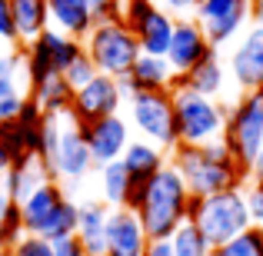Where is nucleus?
<instances>
[{"label": "nucleus", "mask_w": 263, "mask_h": 256, "mask_svg": "<svg viewBox=\"0 0 263 256\" xmlns=\"http://www.w3.org/2000/svg\"><path fill=\"white\" fill-rule=\"evenodd\" d=\"M30 96L37 100V107L44 110L47 116H60V113H70L77 90L67 84L64 73H53V77H47V80H40V84H33V87H30Z\"/></svg>", "instance_id": "b1692460"}, {"label": "nucleus", "mask_w": 263, "mask_h": 256, "mask_svg": "<svg viewBox=\"0 0 263 256\" xmlns=\"http://www.w3.org/2000/svg\"><path fill=\"white\" fill-rule=\"evenodd\" d=\"M220 253L223 256H263V233H260V226L243 230L237 240H230L227 246H220Z\"/></svg>", "instance_id": "c85d7f7f"}, {"label": "nucleus", "mask_w": 263, "mask_h": 256, "mask_svg": "<svg viewBox=\"0 0 263 256\" xmlns=\"http://www.w3.org/2000/svg\"><path fill=\"white\" fill-rule=\"evenodd\" d=\"M243 193H247V206H250L253 223L260 226V223H263V186H260V183H253V180H247Z\"/></svg>", "instance_id": "473e14b6"}, {"label": "nucleus", "mask_w": 263, "mask_h": 256, "mask_svg": "<svg viewBox=\"0 0 263 256\" xmlns=\"http://www.w3.org/2000/svg\"><path fill=\"white\" fill-rule=\"evenodd\" d=\"M127 120L143 140L157 143L160 150H174L180 143L177 136V110H174V90L160 93H134L127 96Z\"/></svg>", "instance_id": "1a4fd4ad"}, {"label": "nucleus", "mask_w": 263, "mask_h": 256, "mask_svg": "<svg viewBox=\"0 0 263 256\" xmlns=\"http://www.w3.org/2000/svg\"><path fill=\"white\" fill-rule=\"evenodd\" d=\"M0 256H13V253H10V250H0Z\"/></svg>", "instance_id": "c03bdc74"}, {"label": "nucleus", "mask_w": 263, "mask_h": 256, "mask_svg": "<svg viewBox=\"0 0 263 256\" xmlns=\"http://www.w3.org/2000/svg\"><path fill=\"white\" fill-rule=\"evenodd\" d=\"M260 233H263V223H260Z\"/></svg>", "instance_id": "49530a36"}, {"label": "nucleus", "mask_w": 263, "mask_h": 256, "mask_svg": "<svg viewBox=\"0 0 263 256\" xmlns=\"http://www.w3.org/2000/svg\"><path fill=\"white\" fill-rule=\"evenodd\" d=\"M120 160H123V167H127L130 180H134V186H143L167 167L170 156H167V150H160L157 143H150V140L140 136V140H130V147L123 150Z\"/></svg>", "instance_id": "6ab92c4d"}, {"label": "nucleus", "mask_w": 263, "mask_h": 256, "mask_svg": "<svg viewBox=\"0 0 263 256\" xmlns=\"http://www.w3.org/2000/svg\"><path fill=\"white\" fill-rule=\"evenodd\" d=\"M250 180H253V183H260V186H263V173H253Z\"/></svg>", "instance_id": "79ce46f5"}, {"label": "nucleus", "mask_w": 263, "mask_h": 256, "mask_svg": "<svg viewBox=\"0 0 263 256\" xmlns=\"http://www.w3.org/2000/svg\"><path fill=\"white\" fill-rule=\"evenodd\" d=\"M253 4V27H263V0H250Z\"/></svg>", "instance_id": "ea45409f"}, {"label": "nucleus", "mask_w": 263, "mask_h": 256, "mask_svg": "<svg viewBox=\"0 0 263 256\" xmlns=\"http://www.w3.org/2000/svg\"><path fill=\"white\" fill-rule=\"evenodd\" d=\"M10 163H13V153H10V150H7V143L0 140V176H4V173L10 170Z\"/></svg>", "instance_id": "58836bf2"}, {"label": "nucleus", "mask_w": 263, "mask_h": 256, "mask_svg": "<svg viewBox=\"0 0 263 256\" xmlns=\"http://www.w3.org/2000/svg\"><path fill=\"white\" fill-rule=\"evenodd\" d=\"M170 246H174V256H210L213 253V243L203 237V230L193 220H186L174 237H170Z\"/></svg>", "instance_id": "cd10ccee"}, {"label": "nucleus", "mask_w": 263, "mask_h": 256, "mask_svg": "<svg viewBox=\"0 0 263 256\" xmlns=\"http://www.w3.org/2000/svg\"><path fill=\"white\" fill-rule=\"evenodd\" d=\"M84 50H87V57L93 60L97 70L107 73V77H117V80L127 77V73L134 70V64L140 60V53H143L137 33L130 30L123 20H100V24L87 33Z\"/></svg>", "instance_id": "423d86ee"}, {"label": "nucleus", "mask_w": 263, "mask_h": 256, "mask_svg": "<svg viewBox=\"0 0 263 256\" xmlns=\"http://www.w3.org/2000/svg\"><path fill=\"white\" fill-rule=\"evenodd\" d=\"M213 53H217V47L210 44V37L203 33V27H200L197 20H193V17L177 20L174 40H170V50H167V60H170V67L177 70V77L190 73L193 67H200L203 60H210Z\"/></svg>", "instance_id": "ddd939ff"}, {"label": "nucleus", "mask_w": 263, "mask_h": 256, "mask_svg": "<svg viewBox=\"0 0 263 256\" xmlns=\"http://www.w3.org/2000/svg\"><path fill=\"white\" fill-rule=\"evenodd\" d=\"M223 143L240 167L253 173V163L263 147V87L260 90H243L230 110H227V127H223Z\"/></svg>", "instance_id": "0eeeda50"}, {"label": "nucleus", "mask_w": 263, "mask_h": 256, "mask_svg": "<svg viewBox=\"0 0 263 256\" xmlns=\"http://www.w3.org/2000/svg\"><path fill=\"white\" fill-rule=\"evenodd\" d=\"M170 163L183 176L186 190L193 196H213V193H223V190H240L253 176L247 167H240V160L227 150L223 140L200 143V147L177 143L170 150Z\"/></svg>", "instance_id": "f257e3e1"}, {"label": "nucleus", "mask_w": 263, "mask_h": 256, "mask_svg": "<svg viewBox=\"0 0 263 256\" xmlns=\"http://www.w3.org/2000/svg\"><path fill=\"white\" fill-rule=\"evenodd\" d=\"M44 160H47V167H50L57 183H80V180H87L90 170L97 167L93 153H90V147L84 140V127H80L70 113L47 116Z\"/></svg>", "instance_id": "7ed1b4c3"}, {"label": "nucleus", "mask_w": 263, "mask_h": 256, "mask_svg": "<svg viewBox=\"0 0 263 256\" xmlns=\"http://www.w3.org/2000/svg\"><path fill=\"white\" fill-rule=\"evenodd\" d=\"M90 7H93L97 24L100 20H117V0H90Z\"/></svg>", "instance_id": "e433bc0d"}, {"label": "nucleus", "mask_w": 263, "mask_h": 256, "mask_svg": "<svg viewBox=\"0 0 263 256\" xmlns=\"http://www.w3.org/2000/svg\"><path fill=\"white\" fill-rule=\"evenodd\" d=\"M253 173H263V147H260V156H257V163H253Z\"/></svg>", "instance_id": "a19ab883"}, {"label": "nucleus", "mask_w": 263, "mask_h": 256, "mask_svg": "<svg viewBox=\"0 0 263 256\" xmlns=\"http://www.w3.org/2000/svg\"><path fill=\"white\" fill-rule=\"evenodd\" d=\"M4 50H7V44H4V40H0V57H4Z\"/></svg>", "instance_id": "37998d69"}, {"label": "nucleus", "mask_w": 263, "mask_h": 256, "mask_svg": "<svg viewBox=\"0 0 263 256\" xmlns=\"http://www.w3.org/2000/svg\"><path fill=\"white\" fill-rule=\"evenodd\" d=\"M24 233L27 230H24V216H20V203L0 186V250H13Z\"/></svg>", "instance_id": "bb28decb"}, {"label": "nucleus", "mask_w": 263, "mask_h": 256, "mask_svg": "<svg viewBox=\"0 0 263 256\" xmlns=\"http://www.w3.org/2000/svg\"><path fill=\"white\" fill-rule=\"evenodd\" d=\"M107 220H110V206L103 203V200H87V203H80L77 237H80V243H84L87 256L107 253Z\"/></svg>", "instance_id": "4be33fe9"}, {"label": "nucleus", "mask_w": 263, "mask_h": 256, "mask_svg": "<svg viewBox=\"0 0 263 256\" xmlns=\"http://www.w3.org/2000/svg\"><path fill=\"white\" fill-rule=\"evenodd\" d=\"M190 203L193 193L186 190L183 176L174 170V163H167L150 183L134 186L130 190L127 206L137 210V216L143 220L150 240H170L180 226L190 220Z\"/></svg>", "instance_id": "f03ea898"}, {"label": "nucleus", "mask_w": 263, "mask_h": 256, "mask_svg": "<svg viewBox=\"0 0 263 256\" xmlns=\"http://www.w3.org/2000/svg\"><path fill=\"white\" fill-rule=\"evenodd\" d=\"M24 100H27V93H13V96H7V100H0V123L17 120L20 110H24Z\"/></svg>", "instance_id": "f704fd0d"}, {"label": "nucleus", "mask_w": 263, "mask_h": 256, "mask_svg": "<svg viewBox=\"0 0 263 256\" xmlns=\"http://www.w3.org/2000/svg\"><path fill=\"white\" fill-rule=\"evenodd\" d=\"M150 246L147 226L130 206H117L110 210L107 220V253L103 256H143Z\"/></svg>", "instance_id": "4468645a"}, {"label": "nucleus", "mask_w": 263, "mask_h": 256, "mask_svg": "<svg viewBox=\"0 0 263 256\" xmlns=\"http://www.w3.org/2000/svg\"><path fill=\"white\" fill-rule=\"evenodd\" d=\"M10 253L13 256H53V240L37 237V233H24Z\"/></svg>", "instance_id": "c756f323"}, {"label": "nucleus", "mask_w": 263, "mask_h": 256, "mask_svg": "<svg viewBox=\"0 0 263 256\" xmlns=\"http://www.w3.org/2000/svg\"><path fill=\"white\" fill-rule=\"evenodd\" d=\"M230 77L240 90L263 87V27H250L230 53Z\"/></svg>", "instance_id": "dca6fc26"}, {"label": "nucleus", "mask_w": 263, "mask_h": 256, "mask_svg": "<svg viewBox=\"0 0 263 256\" xmlns=\"http://www.w3.org/2000/svg\"><path fill=\"white\" fill-rule=\"evenodd\" d=\"M160 4H163V10H170L177 20H186V17H193V13H197L200 0H160Z\"/></svg>", "instance_id": "c9c22d12"}, {"label": "nucleus", "mask_w": 263, "mask_h": 256, "mask_svg": "<svg viewBox=\"0 0 263 256\" xmlns=\"http://www.w3.org/2000/svg\"><path fill=\"white\" fill-rule=\"evenodd\" d=\"M84 140L93 153L97 167L103 163H114L123 156V150L130 147V120H123L120 113L103 116V120H93L84 127Z\"/></svg>", "instance_id": "2eb2a0df"}, {"label": "nucleus", "mask_w": 263, "mask_h": 256, "mask_svg": "<svg viewBox=\"0 0 263 256\" xmlns=\"http://www.w3.org/2000/svg\"><path fill=\"white\" fill-rule=\"evenodd\" d=\"M53 256H87V250H84L77 233H70V237L53 240Z\"/></svg>", "instance_id": "72a5a7b5"}, {"label": "nucleus", "mask_w": 263, "mask_h": 256, "mask_svg": "<svg viewBox=\"0 0 263 256\" xmlns=\"http://www.w3.org/2000/svg\"><path fill=\"white\" fill-rule=\"evenodd\" d=\"M174 30H177V17L170 10H163L160 4L134 27L137 40H140V50L143 53H154V57H167L170 50V40H174Z\"/></svg>", "instance_id": "aec40b11"}, {"label": "nucleus", "mask_w": 263, "mask_h": 256, "mask_svg": "<svg viewBox=\"0 0 263 256\" xmlns=\"http://www.w3.org/2000/svg\"><path fill=\"white\" fill-rule=\"evenodd\" d=\"M177 87H186V90H193V93H203V96H210V100H220V93H223V87H227V67L220 64V57L213 53L210 60H203L200 67H193L190 73L177 77Z\"/></svg>", "instance_id": "393cba45"}, {"label": "nucleus", "mask_w": 263, "mask_h": 256, "mask_svg": "<svg viewBox=\"0 0 263 256\" xmlns=\"http://www.w3.org/2000/svg\"><path fill=\"white\" fill-rule=\"evenodd\" d=\"M190 220L203 230V237L213 243V250L227 246L230 240H237L243 230L257 226L253 216H250V206H247L243 186H240V190L213 193V196H193Z\"/></svg>", "instance_id": "20e7f679"}, {"label": "nucleus", "mask_w": 263, "mask_h": 256, "mask_svg": "<svg viewBox=\"0 0 263 256\" xmlns=\"http://www.w3.org/2000/svg\"><path fill=\"white\" fill-rule=\"evenodd\" d=\"M213 47H223L243 33L247 24H253V4L250 0H200L193 13Z\"/></svg>", "instance_id": "9b49d317"}, {"label": "nucleus", "mask_w": 263, "mask_h": 256, "mask_svg": "<svg viewBox=\"0 0 263 256\" xmlns=\"http://www.w3.org/2000/svg\"><path fill=\"white\" fill-rule=\"evenodd\" d=\"M13 4V24H17L20 47L33 44L44 30H50V4L47 0H10Z\"/></svg>", "instance_id": "5701e85b"}, {"label": "nucleus", "mask_w": 263, "mask_h": 256, "mask_svg": "<svg viewBox=\"0 0 263 256\" xmlns=\"http://www.w3.org/2000/svg\"><path fill=\"white\" fill-rule=\"evenodd\" d=\"M50 180H53V173H50L44 156L27 153V156H17V160L10 163V170L4 173V190L10 193L17 203H24L33 190H40V186L50 183Z\"/></svg>", "instance_id": "a211bd4d"}, {"label": "nucleus", "mask_w": 263, "mask_h": 256, "mask_svg": "<svg viewBox=\"0 0 263 256\" xmlns=\"http://www.w3.org/2000/svg\"><path fill=\"white\" fill-rule=\"evenodd\" d=\"M123 93H160V90L177 87V70L170 67L167 57H154V53H140V60L134 64V70L120 80Z\"/></svg>", "instance_id": "f3484780"}, {"label": "nucleus", "mask_w": 263, "mask_h": 256, "mask_svg": "<svg viewBox=\"0 0 263 256\" xmlns=\"http://www.w3.org/2000/svg\"><path fill=\"white\" fill-rule=\"evenodd\" d=\"M20 216H24L27 233H37V237H47V240H60V237L77 233L80 203H73V200L67 196L64 183L50 180V183L33 190L30 196L20 203Z\"/></svg>", "instance_id": "39448f33"}, {"label": "nucleus", "mask_w": 263, "mask_h": 256, "mask_svg": "<svg viewBox=\"0 0 263 256\" xmlns=\"http://www.w3.org/2000/svg\"><path fill=\"white\" fill-rule=\"evenodd\" d=\"M123 103H127V93H123L120 80L107 77V73H97L87 87L77 90L73 107H70V116L80 123V127H87V123H93V120H103V116L120 113Z\"/></svg>", "instance_id": "f8f14e48"}, {"label": "nucleus", "mask_w": 263, "mask_h": 256, "mask_svg": "<svg viewBox=\"0 0 263 256\" xmlns=\"http://www.w3.org/2000/svg\"><path fill=\"white\" fill-rule=\"evenodd\" d=\"M174 110H177V136L180 143H213L223 140L227 107L220 100H210L203 93H193L186 87H174Z\"/></svg>", "instance_id": "6e6552de"}, {"label": "nucleus", "mask_w": 263, "mask_h": 256, "mask_svg": "<svg viewBox=\"0 0 263 256\" xmlns=\"http://www.w3.org/2000/svg\"><path fill=\"white\" fill-rule=\"evenodd\" d=\"M97 73H100V70H97V67H93V60H90L87 53H84V57H77V60L70 64V70H67L64 77H67V84H70L73 90H80V87H87L90 80L97 77Z\"/></svg>", "instance_id": "7c9ffc66"}, {"label": "nucleus", "mask_w": 263, "mask_h": 256, "mask_svg": "<svg viewBox=\"0 0 263 256\" xmlns=\"http://www.w3.org/2000/svg\"><path fill=\"white\" fill-rule=\"evenodd\" d=\"M24 50V80H27V90L33 84H40V80L53 77V73H67L70 70V64L77 57H84V40L77 37H67V33L60 30H44L33 44L20 47Z\"/></svg>", "instance_id": "9d476101"}, {"label": "nucleus", "mask_w": 263, "mask_h": 256, "mask_svg": "<svg viewBox=\"0 0 263 256\" xmlns=\"http://www.w3.org/2000/svg\"><path fill=\"white\" fill-rule=\"evenodd\" d=\"M0 40H4L7 47H20L17 24H13V4H10V0H0Z\"/></svg>", "instance_id": "2f4dec72"}, {"label": "nucleus", "mask_w": 263, "mask_h": 256, "mask_svg": "<svg viewBox=\"0 0 263 256\" xmlns=\"http://www.w3.org/2000/svg\"><path fill=\"white\" fill-rule=\"evenodd\" d=\"M210 256H223V253H220V250H213V253H210Z\"/></svg>", "instance_id": "a18cd8bd"}, {"label": "nucleus", "mask_w": 263, "mask_h": 256, "mask_svg": "<svg viewBox=\"0 0 263 256\" xmlns=\"http://www.w3.org/2000/svg\"><path fill=\"white\" fill-rule=\"evenodd\" d=\"M47 4H50V27L67 37L87 40V33L97 27L90 0H47Z\"/></svg>", "instance_id": "412c9836"}, {"label": "nucleus", "mask_w": 263, "mask_h": 256, "mask_svg": "<svg viewBox=\"0 0 263 256\" xmlns=\"http://www.w3.org/2000/svg\"><path fill=\"white\" fill-rule=\"evenodd\" d=\"M130 190H134V180H130L123 160H114V163H103L100 167V200L117 210V206H127L130 200Z\"/></svg>", "instance_id": "a878e982"}, {"label": "nucleus", "mask_w": 263, "mask_h": 256, "mask_svg": "<svg viewBox=\"0 0 263 256\" xmlns=\"http://www.w3.org/2000/svg\"><path fill=\"white\" fill-rule=\"evenodd\" d=\"M143 256H174V246H170V240H150Z\"/></svg>", "instance_id": "4c0bfd02"}]
</instances>
